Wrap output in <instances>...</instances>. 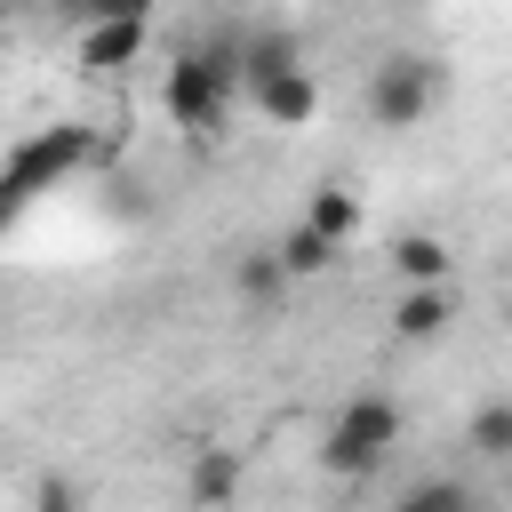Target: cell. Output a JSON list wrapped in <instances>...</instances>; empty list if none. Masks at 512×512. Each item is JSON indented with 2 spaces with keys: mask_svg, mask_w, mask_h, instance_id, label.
Instances as JSON below:
<instances>
[{
  "mask_svg": "<svg viewBox=\"0 0 512 512\" xmlns=\"http://www.w3.org/2000/svg\"><path fill=\"white\" fill-rule=\"evenodd\" d=\"M272 256H280V272H288V280H312V272H328V264H336V240H328V232H312V224H288V240H280Z\"/></svg>",
  "mask_w": 512,
  "mask_h": 512,
  "instance_id": "4fadbf2b",
  "label": "cell"
},
{
  "mask_svg": "<svg viewBox=\"0 0 512 512\" xmlns=\"http://www.w3.org/2000/svg\"><path fill=\"white\" fill-rule=\"evenodd\" d=\"M440 104V64L432 56H384L368 80V120L376 128H416Z\"/></svg>",
  "mask_w": 512,
  "mask_h": 512,
  "instance_id": "277c9868",
  "label": "cell"
},
{
  "mask_svg": "<svg viewBox=\"0 0 512 512\" xmlns=\"http://www.w3.org/2000/svg\"><path fill=\"white\" fill-rule=\"evenodd\" d=\"M392 512H472V488H464V480H448V472H432V480L400 488V496H392Z\"/></svg>",
  "mask_w": 512,
  "mask_h": 512,
  "instance_id": "9a60e30c",
  "label": "cell"
},
{
  "mask_svg": "<svg viewBox=\"0 0 512 512\" xmlns=\"http://www.w3.org/2000/svg\"><path fill=\"white\" fill-rule=\"evenodd\" d=\"M144 16H104V24H88L80 32V72H128L136 56H144Z\"/></svg>",
  "mask_w": 512,
  "mask_h": 512,
  "instance_id": "52a82bcc",
  "label": "cell"
},
{
  "mask_svg": "<svg viewBox=\"0 0 512 512\" xmlns=\"http://www.w3.org/2000/svg\"><path fill=\"white\" fill-rule=\"evenodd\" d=\"M232 288H240L248 304H280V296H288V272H280V256H272V248H256V256H240V264H232Z\"/></svg>",
  "mask_w": 512,
  "mask_h": 512,
  "instance_id": "5bb4252c",
  "label": "cell"
},
{
  "mask_svg": "<svg viewBox=\"0 0 512 512\" xmlns=\"http://www.w3.org/2000/svg\"><path fill=\"white\" fill-rule=\"evenodd\" d=\"M248 104H256V120H264V128H312V120H320V80L296 64V72L256 80V88H248Z\"/></svg>",
  "mask_w": 512,
  "mask_h": 512,
  "instance_id": "5b68a950",
  "label": "cell"
},
{
  "mask_svg": "<svg viewBox=\"0 0 512 512\" xmlns=\"http://www.w3.org/2000/svg\"><path fill=\"white\" fill-rule=\"evenodd\" d=\"M0 16H8V0H0Z\"/></svg>",
  "mask_w": 512,
  "mask_h": 512,
  "instance_id": "ac0fdd59",
  "label": "cell"
},
{
  "mask_svg": "<svg viewBox=\"0 0 512 512\" xmlns=\"http://www.w3.org/2000/svg\"><path fill=\"white\" fill-rule=\"evenodd\" d=\"M392 448H400V400L392 392H352L336 408V424L320 432V472L328 480H368V472H384Z\"/></svg>",
  "mask_w": 512,
  "mask_h": 512,
  "instance_id": "6da1fadb",
  "label": "cell"
},
{
  "mask_svg": "<svg viewBox=\"0 0 512 512\" xmlns=\"http://www.w3.org/2000/svg\"><path fill=\"white\" fill-rule=\"evenodd\" d=\"M240 448H224V440H200L192 448V464H184V504L192 512H224L232 496H240Z\"/></svg>",
  "mask_w": 512,
  "mask_h": 512,
  "instance_id": "8992f818",
  "label": "cell"
},
{
  "mask_svg": "<svg viewBox=\"0 0 512 512\" xmlns=\"http://www.w3.org/2000/svg\"><path fill=\"white\" fill-rule=\"evenodd\" d=\"M232 88H240V56H232V48H184V56L168 64V80H160V104H168L176 128L216 136L224 112H232Z\"/></svg>",
  "mask_w": 512,
  "mask_h": 512,
  "instance_id": "7a4b0ae2",
  "label": "cell"
},
{
  "mask_svg": "<svg viewBox=\"0 0 512 512\" xmlns=\"http://www.w3.org/2000/svg\"><path fill=\"white\" fill-rule=\"evenodd\" d=\"M448 328H456V280L408 288V296L392 304V336H400V344H432V336H448Z\"/></svg>",
  "mask_w": 512,
  "mask_h": 512,
  "instance_id": "ba28073f",
  "label": "cell"
},
{
  "mask_svg": "<svg viewBox=\"0 0 512 512\" xmlns=\"http://www.w3.org/2000/svg\"><path fill=\"white\" fill-rule=\"evenodd\" d=\"M304 64V48L288 40V32H256V40H240V88H256V80H272V72H296Z\"/></svg>",
  "mask_w": 512,
  "mask_h": 512,
  "instance_id": "30bf717a",
  "label": "cell"
},
{
  "mask_svg": "<svg viewBox=\"0 0 512 512\" xmlns=\"http://www.w3.org/2000/svg\"><path fill=\"white\" fill-rule=\"evenodd\" d=\"M384 264H392L408 288H440V280L456 272V256H448V240H440V232H400V240L384 248Z\"/></svg>",
  "mask_w": 512,
  "mask_h": 512,
  "instance_id": "9c48e42d",
  "label": "cell"
},
{
  "mask_svg": "<svg viewBox=\"0 0 512 512\" xmlns=\"http://www.w3.org/2000/svg\"><path fill=\"white\" fill-rule=\"evenodd\" d=\"M464 448L488 456V464H512V400H480L472 424H464Z\"/></svg>",
  "mask_w": 512,
  "mask_h": 512,
  "instance_id": "7c38bea8",
  "label": "cell"
},
{
  "mask_svg": "<svg viewBox=\"0 0 512 512\" xmlns=\"http://www.w3.org/2000/svg\"><path fill=\"white\" fill-rule=\"evenodd\" d=\"M72 168H88V128H32V136H16L8 160H0V216H16L24 200L56 192Z\"/></svg>",
  "mask_w": 512,
  "mask_h": 512,
  "instance_id": "3957f363",
  "label": "cell"
},
{
  "mask_svg": "<svg viewBox=\"0 0 512 512\" xmlns=\"http://www.w3.org/2000/svg\"><path fill=\"white\" fill-rule=\"evenodd\" d=\"M88 24H104V16H152V0H72Z\"/></svg>",
  "mask_w": 512,
  "mask_h": 512,
  "instance_id": "e0dca14e",
  "label": "cell"
},
{
  "mask_svg": "<svg viewBox=\"0 0 512 512\" xmlns=\"http://www.w3.org/2000/svg\"><path fill=\"white\" fill-rule=\"evenodd\" d=\"M304 224H312V232H328V240L344 248V240L360 232V192H344V184H320V192L304 200Z\"/></svg>",
  "mask_w": 512,
  "mask_h": 512,
  "instance_id": "8fae6325",
  "label": "cell"
},
{
  "mask_svg": "<svg viewBox=\"0 0 512 512\" xmlns=\"http://www.w3.org/2000/svg\"><path fill=\"white\" fill-rule=\"evenodd\" d=\"M32 512H88V488H80L72 472H40V488H32Z\"/></svg>",
  "mask_w": 512,
  "mask_h": 512,
  "instance_id": "2e32d148",
  "label": "cell"
}]
</instances>
